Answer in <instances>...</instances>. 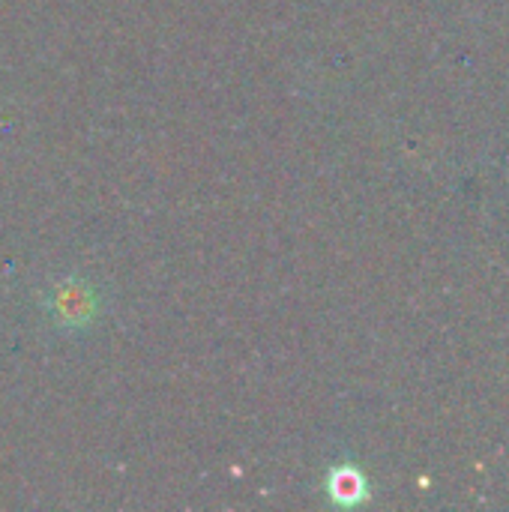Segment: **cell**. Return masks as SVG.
Wrapping results in <instances>:
<instances>
[{"label":"cell","mask_w":509,"mask_h":512,"mask_svg":"<svg viewBox=\"0 0 509 512\" xmlns=\"http://www.w3.org/2000/svg\"><path fill=\"white\" fill-rule=\"evenodd\" d=\"M54 306H57V315L69 324H81L90 318V294L78 285H66L57 291L54 297Z\"/></svg>","instance_id":"6da1fadb"},{"label":"cell","mask_w":509,"mask_h":512,"mask_svg":"<svg viewBox=\"0 0 509 512\" xmlns=\"http://www.w3.org/2000/svg\"><path fill=\"white\" fill-rule=\"evenodd\" d=\"M330 495L339 501V504H354L363 498V477L351 468H342V471H333V480H330Z\"/></svg>","instance_id":"7a4b0ae2"}]
</instances>
